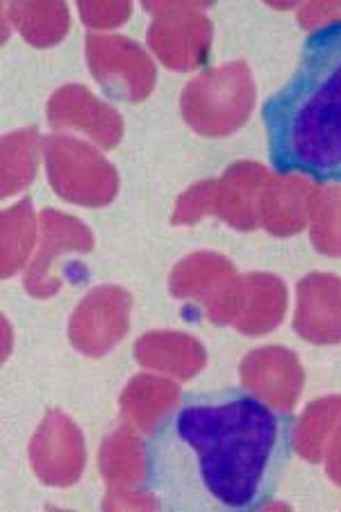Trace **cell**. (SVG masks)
Returning <instances> with one entry per match:
<instances>
[{
    "instance_id": "6da1fadb",
    "label": "cell",
    "mask_w": 341,
    "mask_h": 512,
    "mask_svg": "<svg viewBox=\"0 0 341 512\" xmlns=\"http://www.w3.org/2000/svg\"><path fill=\"white\" fill-rule=\"evenodd\" d=\"M264 123L280 171L341 167V23L312 32L294 78L264 105Z\"/></svg>"
},
{
    "instance_id": "7a4b0ae2",
    "label": "cell",
    "mask_w": 341,
    "mask_h": 512,
    "mask_svg": "<svg viewBox=\"0 0 341 512\" xmlns=\"http://www.w3.org/2000/svg\"><path fill=\"white\" fill-rule=\"evenodd\" d=\"M178 433L201 462L203 483L230 508H246L262 490L278 447L280 426L255 396L180 412Z\"/></svg>"
},
{
    "instance_id": "3957f363",
    "label": "cell",
    "mask_w": 341,
    "mask_h": 512,
    "mask_svg": "<svg viewBox=\"0 0 341 512\" xmlns=\"http://www.w3.org/2000/svg\"><path fill=\"white\" fill-rule=\"evenodd\" d=\"M255 96L253 73L244 60H239L191 80L182 92L180 110L198 135L226 137L251 117Z\"/></svg>"
},
{
    "instance_id": "277c9868",
    "label": "cell",
    "mask_w": 341,
    "mask_h": 512,
    "mask_svg": "<svg viewBox=\"0 0 341 512\" xmlns=\"http://www.w3.org/2000/svg\"><path fill=\"white\" fill-rule=\"evenodd\" d=\"M46 171L51 187L64 201L101 208L119 192V173L96 148L76 137L53 135L44 139Z\"/></svg>"
},
{
    "instance_id": "5b68a950",
    "label": "cell",
    "mask_w": 341,
    "mask_h": 512,
    "mask_svg": "<svg viewBox=\"0 0 341 512\" xmlns=\"http://www.w3.org/2000/svg\"><path fill=\"white\" fill-rule=\"evenodd\" d=\"M169 289L176 299L198 303L216 326L235 321L241 299V276L235 264L219 253L198 251L176 264Z\"/></svg>"
},
{
    "instance_id": "8992f818",
    "label": "cell",
    "mask_w": 341,
    "mask_h": 512,
    "mask_svg": "<svg viewBox=\"0 0 341 512\" xmlns=\"http://www.w3.org/2000/svg\"><path fill=\"white\" fill-rule=\"evenodd\" d=\"M207 5L146 3L153 14L148 46L173 71H194L203 66L212 48V21L203 14Z\"/></svg>"
},
{
    "instance_id": "52a82bcc",
    "label": "cell",
    "mask_w": 341,
    "mask_h": 512,
    "mask_svg": "<svg viewBox=\"0 0 341 512\" xmlns=\"http://www.w3.org/2000/svg\"><path fill=\"white\" fill-rule=\"evenodd\" d=\"M85 51L91 76L107 96L137 103L153 92L155 64L137 41L119 35H89Z\"/></svg>"
},
{
    "instance_id": "ba28073f",
    "label": "cell",
    "mask_w": 341,
    "mask_h": 512,
    "mask_svg": "<svg viewBox=\"0 0 341 512\" xmlns=\"http://www.w3.org/2000/svg\"><path fill=\"white\" fill-rule=\"evenodd\" d=\"M132 296L119 285H101L85 296L69 321V340L82 355L110 353L130 328Z\"/></svg>"
},
{
    "instance_id": "9c48e42d",
    "label": "cell",
    "mask_w": 341,
    "mask_h": 512,
    "mask_svg": "<svg viewBox=\"0 0 341 512\" xmlns=\"http://www.w3.org/2000/svg\"><path fill=\"white\" fill-rule=\"evenodd\" d=\"M85 460L87 449L80 428L60 410L48 412L30 442V462L39 481L69 487L82 476Z\"/></svg>"
},
{
    "instance_id": "30bf717a",
    "label": "cell",
    "mask_w": 341,
    "mask_h": 512,
    "mask_svg": "<svg viewBox=\"0 0 341 512\" xmlns=\"http://www.w3.org/2000/svg\"><path fill=\"white\" fill-rule=\"evenodd\" d=\"M41 246L26 271V289L37 299H48L60 292L62 280L55 274V264L64 253H87L94 249V233L80 219L57 210L39 214Z\"/></svg>"
},
{
    "instance_id": "8fae6325",
    "label": "cell",
    "mask_w": 341,
    "mask_h": 512,
    "mask_svg": "<svg viewBox=\"0 0 341 512\" xmlns=\"http://www.w3.org/2000/svg\"><path fill=\"white\" fill-rule=\"evenodd\" d=\"M239 378L257 401L278 412L294 410L305 385L301 360L282 346H262L248 353L241 360Z\"/></svg>"
},
{
    "instance_id": "7c38bea8",
    "label": "cell",
    "mask_w": 341,
    "mask_h": 512,
    "mask_svg": "<svg viewBox=\"0 0 341 512\" xmlns=\"http://www.w3.org/2000/svg\"><path fill=\"white\" fill-rule=\"evenodd\" d=\"M48 123L55 130L76 128L85 132L105 151L114 148L123 137L121 114L82 85L57 89L48 101Z\"/></svg>"
},
{
    "instance_id": "4fadbf2b",
    "label": "cell",
    "mask_w": 341,
    "mask_h": 512,
    "mask_svg": "<svg viewBox=\"0 0 341 512\" xmlns=\"http://www.w3.org/2000/svg\"><path fill=\"white\" fill-rule=\"evenodd\" d=\"M294 330L310 344L341 342V278L316 271L298 283Z\"/></svg>"
},
{
    "instance_id": "5bb4252c",
    "label": "cell",
    "mask_w": 341,
    "mask_h": 512,
    "mask_svg": "<svg viewBox=\"0 0 341 512\" xmlns=\"http://www.w3.org/2000/svg\"><path fill=\"white\" fill-rule=\"evenodd\" d=\"M319 185L301 173L271 176L260 201V226L273 237L298 235L310 224Z\"/></svg>"
},
{
    "instance_id": "9a60e30c",
    "label": "cell",
    "mask_w": 341,
    "mask_h": 512,
    "mask_svg": "<svg viewBox=\"0 0 341 512\" xmlns=\"http://www.w3.org/2000/svg\"><path fill=\"white\" fill-rule=\"evenodd\" d=\"M273 173L260 162H237L214 183V212L230 228L248 233L260 226V201Z\"/></svg>"
},
{
    "instance_id": "2e32d148",
    "label": "cell",
    "mask_w": 341,
    "mask_h": 512,
    "mask_svg": "<svg viewBox=\"0 0 341 512\" xmlns=\"http://www.w3.org/2000/svg\"><path fill=\"white\" fill-rule=\"evenodd\" d=\"M287 312V285L273 274L241 276V299L232 321L241 335L260 337L280 326Z\"/></svg>"
},
{
    "instance_id": "e0dca14e",
    "label": "cell",
    "mask_w": 341,
    "mask_h": 512,
    "mask_svg": "<svg viewBox=\"0 0 341 512\" xmlns=\"http://www.w3.org/2000/svg\"><path fill=\"white\" fill-rule=\"evenodd\" d=\"M135 358L141 367L162 371L178 381H191L203 371L207 353L196 337L176 330H155L139 337Z\"/></svg>"
},
{
    "instance_id": "ac0fdd59",
    "label": "cell",
    "mask_w": 341,
    "mask_h": 512,
    "mask_svg": "<svg viewBox=\"0 0 341 512\" xmlns=\"http://www.w3.org/2000/svg\"><path fill=\"white\" fill-rule=\"evenodd\" d=\"M98 467L110 485L107 494L139 492L137 487L144 483L146 476V456L144 444L130 426H121L103 442L98 453Z\"/></svg>"
},
{
    "instance_id": "d6986e66",
    "label": "cell",
    "mask_w": 341,
    "mask_h": 512,
    "mask_svg": "<svg viewBox=\"0 0 341 512\" xmlns=\"http://www.w3.org/2000/svg\"><path fill=\"white\" fill-rule=\"evenodd\" d=\"M180 401V387L160 376L139 374L132 378L121 394V410L130 424L139 431L153 433L157 424L176 408Z\"/></svg>"
},
{
    "instance_id": "ffe728a7",
    "label": "cell",
    "mask_w": 341,
    "mask_h": 512,
    "mask_svg": "<svg viewBox=\"0 0 341 512\" xmlns=\"http://www.w3.org/2000/svg\"><path fill=\"white\" fill-rule=\"evenodd\" d=\"M341 426V396L312 401L291 431V447L307 462H321L323 451Z\"/></svg>"
},
{
    "instance_id": "44dd1931",
    "label": "cell",
    "mask_w": 341,
    "mask_h": 512,
    "mask_svg": "<svg viewBox=\"0 0 341 512\" xmlns=\"http://www.w3.org/2000/svg\"><path fill=\"white\" fill-rule=\"evenodd\" d=\"M7 14L23 39L37 48L60 44L71 26L69 7L64 3H12Z\"/></svg>"
},
{
    "instance_id": "7402d4cb",
    "label": "cell",
    "mask_w": 341,
    "mask_h": 512,
    "mask_svg": "<svg viewBox=\"0 0 341 512\" xmlns=\"http://www.w3.org/2000/svg\"><path fill=\"white\" fill-rule=\"evenodd\" d=\"M44 151L37 128H26L3 139V196L26 189L37 176L39 153Z\"/></svg>"
},
{
    "instance_id": "603a6c76",
    "label": "cell",
    "mask_w": 341,
    "mask_h": 512,
    "mask_svg": "<svg viewBox=\"0 0 341 512\" xmlns=\"http://www.w3.org/2000/svg\"><path fill=\"white\" fill-rule=\"evenodd\" d=\"M35 233L37 217L30 198L3 212V278H12L28 262Z\"/></svg>"
},
{
    "instance_id": "cb8c5ba5",
    "label": "cell",
    "mask_w": 341,
    "mask_h": 512,
    "mask_svg": "<svg viewBox=\"0 0 341 512\" xmlns=\"http://www.w3.org/2000/svg\"><path fill=\"white\" fill-rule=\"evenodd\" d=\"M310 226L314 249L326 258H341V183L319 187Z\"/></svg>"
},
{
    "instance_id": "d4e9b609",
    "label": "cell",
    "mask_w": 341,
    "mask_h": 512,
    "mask_svg": "<svg viewBox=\"0 0 341 512\" xmlns=\"http://www.w3.org/2000/svg\"><path fill=\"white\" fill-rule=\"evenodd\" d=\"M214 183L216 180H203L194 187H189L178 198L176 212H173V224L176 226H194L207 214L214 212Z\"/></svg>"
},
{
    "instance_id": "484cf974",
    "label": "cell",
    "mask_w": 341,
    "mask_h": 512,
    "mask_svg": "<svg viewBox=\"0 0 341 512\" xmlns=\"http://www.w3.org/2000/svg\"><path fill=\"white\" fill-rule=\"evenodd\" d=\"M78 12L89 28H116L130 19V3H80Z\"/></svg>"
},
{
    "instance_id": "4316f807",
    "label": "cell",
    "mask_w": 341,
    "mask_h": 512,
    "mask_svg": "<svg viewBox=\"0 0 341 512\" xmlns=\"http://www.w3.org/2000/svg\"><path fill=\"white\" fill-rule=\"evenodd\" d=\"M298 21L307 30H319L330 23H341V3H314L307 5L298 14Z\"/></svg>"
},
{
    "instance_id": "83f0119b",
    "label": "cell",
    "mask_w": 341,
    "mask_h": 512,
    "mask_svg": "<svg viewBox=\"0 0 341 512\" xmlns=\"http://www.w3.org/2000/svg\"><path fill=\"white\" fill-rule=\"evenodd\" d=\"M103 506L107 510H151L160 506V503L151 499V494L123 492V494H107Z\"/></svg>"
},
{
    "instance_id": "f1b7e54d",
    "label": "cell",
    "mask_w": 341,
    "mask_h": 512,
    "mask_svg": "<svg viewBox=\"0 0 341 512\" xmlns=\"http://www.w3.org/2000/svg\"><path fill=\"white\" fill-rule=\"evenodd\" d=\"M323 462H326V474L330 476V481L341 487V426L328 440L326 451H323Z\"/></svg>"
}]
</instances>
